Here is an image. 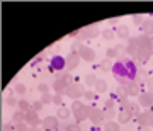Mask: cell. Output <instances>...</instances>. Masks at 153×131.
<instances>
[{
    "label": "cell",
    "mask_w": 153,
    "mask_h": 131,
    "mask_svg": "<svg viewBox=\"0 0 153 131\" xmlns=\"http://www.w3.org/2000/svg\"><path fill=\"white\" fill-rule=\"evenodd\" d=\"M153 55V41L150 36H138V56H141L143 60H150Z\"/></svg>",
    "instance_id": "6da1fadb"
},
{
    "label": "cell",
    "mask_w": 153,
    "mask_h": 131,
    "mask_svg": "<svg viewBox=\"0 0 153 131\" xmlns=\"http://www.w3.org/2000/svg\"><path fill=\"white\" fill-rule=\"evenodd\" d=\"M112 73H114V78L119 82V85H126V83H129V78H128L126 66H124V60H123V61H116L114 68H112Z\"/></svg>",
    "instance_id": "7a4b0ae2"
},
{
    "label": "cell",
    "mask_w": 153,
    "mask_h": 131,
    "mask_svg": "<svg viewBox=\"0 0 153 131\" xmlns=\"http://www.w3.org/2000/svg\"><path fill=\"white\" fill-rule=\"evenodd\" d=\"M105 58H109V60L116 58L117 61L126 60V46L124 44H116L114 48H109L105 51Z\"/></svg>",
    "instance_id": "3957f363"
},
{
    "label": "cell",
    "mask_w": 153,
    "mask_h": 131,
    "mask_svg": "<svg viewBox=\"0 0 153 131\" xmlns=\"http://www.w3.org/2000/svg\"><path fill=\"white\" fill-rule=\"evenodd\" d=\"M78 63H80V56H78L76 51H70V53L65 56V70L66 71L75 70L76 66H78Z\"/></svg>",
    "instance_id": "277c9868"
},
{
    "label": "cell",
    "mask_w": 153,
    "mask_h": 131,
    "mask_svg": "<svg viewBox=\"0 0 153 131\" xmlns=\"http://www.w3.org/2000/svg\"><path fill=\"white\" fill-rule=\"evenodd\" d=\"M41 128L44 131H56L60 128V121H58L56 116H46L43 119V123H41Z\"/></svg>",
    "instance_id": "5b68a950"
},
{
    "label": "cell",
    "mask_w": 153,
    "mask_h": 131,
    "mask_svg": "<svg viewBox=\"0 0 153 131\" xmlns=\"http://www.w3.org/2000/svg\"><path fill=\"white\" fill-rule=\"evenodd\" d=\"M76 53L80 56V60H85V61H88V63H92V61L95 60V51H94L92 48L85 46V44H83V46H78Z\"/></svg>",
    "instance_id": "8992f818"
},
{
    "label": "cell",
    "mask_w": 153,
    "mask_h": 131,
    "mask_svg": "<svg viewBox=\"0 0 153 131\" xmlns=\"http://www.w3.org/2000/svg\"><path fill=\"white\" fill-rule=\"evenodd\" d=\"M92 109H94V107H90V106H85V104H83L80 109H76L75 112H71V114L75 116L76 123H82V121H85V119H90Z\"/></svg>",
    "instance_id": "52a82bcc"
},
{
    "label": "cell",
    "mask_w": 153,
    "mask_h": 131,
    "mask_svg": "<svg viewBox=\"0 0 153 131\" xmlns=\"http://www.w3.org/2000/svg\"><path fill=\"white\" fill-rule=\"evenodd\" d=\"M83 94L85 92H83L82 85H78V83H71V85H68V89H66V95L70 99H73V100H78Z\"/></svg>",
    "instance_id": "ba28073f"
},
{
    "label": "cell",
    "mask_w": 153,
    "mask_h": 131,
    "mask_svg": "<svg viewBox=\"0 0 153 131\" xmlns=\"http://www.w3.org/2000/svg\"><path fill=\"white\" fill-rule=\"evenodd\" d=\"M99 34L97 26H87V28L80 29V36H78V41H83V39H94Z\"/></svg>",
    "instance_id": "9c48e42d"
},
{
    "label": "cell",
    "mask_w": 153,
    "mask_h": 131,
    "mask_svg": "<svg viewBox=\"0 0 153 131\" xmlns=\"http://www.w3.org/2000/svg\"><path fill=\"white\" fill-rule=\"evenodd\" d=\"M26 123H27L31 128H36V130H38L43 121L39 119V114L36 112V111L31 109V111H27V112H26ZM38 131H39V130H38Z\"/></svg>",
    "instance_id": "30bf717a"
},
{
    "label": "cell",
    "mask_w": 153,
    "mask_h": 131,
    "mask_svg": "<svg viewBox=\"0 0 153 131\" xmlns=\"http://www.w3.org/2000/svg\"><path fill=\"white\" fill-rule=\"evenodd\" d=\"M140 89H141V85L138 82H129L124 85V92L128 97H140V94H141Z\"/></svg>",
    "instance_id": "8fae6325"
},
{
    "label": "cell",
    "mask_w": 153,
    "mask_h": 131,
    "mask_svg": "<svg viewBox=\"0 0 153 131\" xmlns=\"http://www.w3.org/2000/svg\"><path fill=\"white\" fill-rule=\"evenodd\" d=\"M104 121H105L104 111L99 109V107H94V109H92V114H90V123H92L94 126H99V124H102Z\"/></svg>",
    "instance_id": "7c38bea8"
},
{
    "label": "cell",
    "mask_w": 153,
    "mask_h": 131,
    "mask_svg": "<svg viewBox=\"0 0 153 131\" xmlns=\"http://www.w3.org/2000/svg\"><path fill=\"white\" fill-rule=\"evenodd\" d=\"M126 55L128 56H134L138 55V38H129L128 44H126Z\"/></svg>",
    "instance_id": "4fadbf2b"
},
{
    "label": "cell",
    "mask_w": 153,
    "mask_h": 131,
    "mask_svg": "<svg viewBox=\"0 0 153 131\" xmlns=\"http://www.w3.org/2000/svg\"><path fill=\"white\" fill-rule=\"evenodd\" d=\"M65 68V58L60 55H55L53 58H51V71H60Z\"/></svg>",
    "instance_id": "5bb4252c"
},
{
    "label": "cell",
    "mask_w": 153,
    "mask_h": 131,
    "mask_svg": "<svg viewBox=\"0 0 153 131\" xmlns=\"http://www.w3.org/2000/svg\"><path fill=\"white\" fill-rule=\"evenodd\" d=\"M138 104L143 107H152L153 106V94L152 92H141L138 97Z\"/></svg>",
    "instance_id": "9a60e30c"
},
{
    "label": "cell",
    "mask_w": 153,
    "mask_h": 131,
    "mask_svg": "<svg viewBox=\"0 0 153 131\" xmlns=\"http://www.w3.org/2000/svg\"><path fill=\"white\" fill-rule=\"evenodd\" d=\"M138 124L143 126V128H150V123H152V112L150 111H145V112H140V116L136 118Z\"/></svg>",
    "instance_id": "2e32d148"
},
{
    "label": "cell",
    "mask_w": 153,
    "mask_h": 131,
    "mask_svg": "<svg viewBox=\"0 0 153 131\" xmlns=\"http://www.w3.org/2000/svg\"><path fill=\"white\" fill-rule=\"evenodd\" d=\"M66 89H68V83H65L60 78H56L55 82H53V90L58 95H66Z\"/></svg>",
    "instance_id": "e0dca14e"
},
{
    "label": "cell",
    "mask_w": 153,
    "mask_h": 131,
    "mask_svg": "<svg viewBox=\"0 0 153 131\" xmlns=\"http://www.w3.org/2000/svg\"><path fill=\"white\" fill-rule=\"evenodd\" d=\"M124 111L131 116V118H134V116L138 118V116H140V104L138 102H128V106L124 107Z\"/></svg>",
    "instance_id": "ac0fdd59"
},
{
    "label": "cell",
    "mask_w": 153,
    "mask_h": 131,
    "mask_svg": "<svg viewBox=\"0 0 153 131\" xmlns=\"http://www.w3.org/2000/svg\"><path fill=\"white\" fill-rule=\"evenodd\" d=\"M116 36L121 39H129V28L126 26V24H119L117 28H116Z\"/></svg>",
    "instance_id": "d6986e66"
},
{
    "label": "cell",
    "mask_w": 153,
    "mask_h": 131,
    "mask_svg": "<svg viewBox=\"0 0 153 131\" xmlns=\"http://www.w3.org/2000/svg\"><path fill=\"white\" fill-rule=\"evenodd\" d=\"M99 68L102 71H105V73H109V71H112V68H114V61L109 60V58H104L102 61H99Z\"/></svg>",
    "instance_id": "ffe728a7"
},
{
    "label": "cell",
    "mask_w": 153,
    "mask_h": 131,
    "mask_svg": "<svg viewBox=\"0 0 153 131\" xmlns=\"http://www.w3.org/2000/svg\"><path fill=\"white\" fill-rule=\"evenodd\" d=\"M141 31L145 33V36H152L153 34V19H145V22L141 24Z\"/></svg>",
    "instance_id": "44dd1931"
},
{
    "label": "cell",
    "mask_w": 153,
    "mask_h": 131,
    "mask_svg": "<svg viewBox=\"0 0 153 131\" xmlns=\"http://www.w3.org/2000/svg\"><path fill=\"white\" fill-rule=\"evenodd\" d=\"M56 116H58V119H68L71 116V109L70 107H65V106H60L58 111H56Z\"/></svg>",
    "instance_id": "7402d4cb"
},
{
    "label": "cell",
    "mask_w": 153,
    "mask_h": 131,
    "mask_svg": "<svg viewBox=\"0 0 153 131\" xmlns=\"http://www.w3.org/2000/svg\"><path fill=\"white\" fill-rule=\"evenodd\" d=\"M148 80V71L145 68H138V73H136V78H134V82H138L141 85L143 82H146Z\"/></svg>",
    "instance_id": "603a6c76"
},
{
    "label": "cell",
    "mask_w": 153,
    "mask_h": 131,
    "mask_svg": "<svg viewBox=\"0 0 153 131\" xmlns=\"http://www.w3.org/2000/svg\"><path fill=\"white\" fill-rule=\"evenodd\" d=\"M26 121V112H22V111L17 109L14 114H12V123H16V124H19V123H24Z\"/></svg>",
    "instance_id": "cb8c5ba5"
},
{
    "label": "cell",
    "mask_w": 153,
    "mask_h": 131,
    "mask_svg": "<svg viewBox=\"0 0 153 131\" xmlns=\"http://www.w3.org/2000/svg\"><path fill=\"white\" fill-rule=\"evenodd\" d=\"M17 107H19V111H22V112H27V111L33 109V104L29 102V100H26V99H21L19 104H17Z\"/></svg>",
    "instance_id": "d4e9b609"
},
{
    "label": "cell",
    "mask_w": 153,
    "mask_h": 131,
    "mask_svg": "<svg viewBox=\"0 0 153 131\" xmlns=\"http://www.w3.org/2000/svg\"><path fill=\"white\" fill-rule=\"evenodd\" d=\"M131 119H133V118L128 114L126 111H121L119 114H117V123H119V124H128Z\"/></svg>",
    "instance_id": "484cf974"
},
{
    "label": "cell",
    "mask_w": 153,
    "mask_h": 131,
    "mask_svg": "<svg viewBox=\"0 0 153 131\" xmlns=\"http://www.w3.org/2000/svg\"><path fill=\"white\" fill-rule=\"evenodd\" d=\"M94 89H95V92H97V94H104L105 90H107V82H105V80H102V78H99Z\"/></svg>",
    "instance_id": "4316f807"
},
{
    "label": "cell",
    "mask_w": 153,
    "mask_h": 131,
    "mask_svg": "<svg viewBox=\"0 0 153 131\" xmlns=\"http://www.w3.org/2000/svg\"><path fill=\"white\" fill-rule=\"evenodd\" d=\"M104 131H121L119 123H114V121H107L104 124Z\"/></svg>",
    "instance_id": "83f0119b"
},
{
    "label": "cell",
    "mask_w": 153,
    "mask_h": 131,
    "mask_svg": "<svg viewBox=\"0 0 153 131\" xmlns=\"http://www.w3.org/2000/svg\"><path fill=\"white\" fill-rule=\"evenodd\" d=\"M97 80H99V78L94 75V73H88V75H85V85H87V87H95Z\"/></svg>",
    "instance_id": "f1b7e54d"
},
{
    "label": "cell",
    "mask_w": 153,
    "mask_h": 131,
    "mask_svg": "<svg viewBox=\"0 0 153 131\" xmlns=\"http://www.w3.org/2000/svg\"><path fill=\"white\" fill-rule=\"evenodd\" d=\"M58 78H60V80H63L65 83H68V85H71V83H73V78H71L70 71H61V73H58Z\"/></svg>",
    "instance_id": "f546056e"
},
{
    "label": "cell",
    "mask_w": 153,
    "mask_h": 131,
    "mask_svg": "<svg viewBox=\"0 0 153 131\" xmlns=\"http://www.w3.org/2000/svg\"><path fill=\"white\" fill-rule=\"evenodd\" d=\"M102 38L105 39V41H111V39L114 38L116 36V29H111V28H107V29H104V31H102Z\"/></svg>",
    "instance_id": "4dcf8cb0"
},
{
    "label": "cell",
    "mask_w": 153,
    "mask_h": 131,
    "mask_svg": "<svg viewBox=\"0 0 153 131\" xmlns=\"http://www.w3.org/2000/svg\"><path fill=\"white\" fill-rule=\"evenodd\" d=\"M131 19H133V22H134L136 26H140V24H143V22H145V19H146V17L143 16V14H133Z\"/></svg>",
    "instance_id": "1f68e13d"
},
{
    "label": "cell",
    "mask_w": 153,
    "mask_h": 131,
    "mask_svg": "<svg viewBox=\"0 0 153 131\" xmlns=\"http://www.w3.org/2000/svg\"><path fill=\"white\" fill-rule=\"evenodd\" d=\"M5 102H7V106H16V104H19V100H17V97L14 94H9L5 97Z\"/></svg>",
    "instance_id": "d6a6232c"
},
{
    "label": "cell",
    "mask_w": 153,
    "mask_h": 131,
    "mask_svg": "<svg viewBox=\"0 0 153 131\" xmlns=\"http://www.w3.org/2000/svg\"><path fill=\"white\" fill-rule=\"evenodd\" d=\"M102 111H104V109H102ZM114 116H117V114H116V109H105L104 111V118L107 121H112V118H114Z\"/></svg>",
    "instance_id": "836d02e7"
},
{
    "label": "cell",
    "mask_w": 153,
    "mask_h": 131,
    "mask_svg": "<svg viewBox=\"0 0 153 131\" xmlns=\"http://www.w3.org/2000/svg\"><path fill=\"white\" fill-rule=\"evenodd\" d=\"M39 100H41V102L43 104H53V95H51V94H41V99H39Z\"/></svg>",
    "instance_id": "e575fe53"
},
{
    "label": "cell",
    "mask_w": 153,
    "mask_h": 131,
    "mask_svg": "<svg viewBox=\"0 0 153 131\" xmlns=\"http://www.w3.org/2000/svg\"><path fill=\"white\" fill-rule=\"evenodd\" d=\"M83 95H85V99H87V100H90V102L97 99V92H94V90H85V94H83Z\"/></svg>",
    "instance_id": "d590c367"
},
{
    "label": "cell",
    "mask_w": 153,
    "mask_h": 131,
    "mask_svg": "<svg viewBox=\"0 0 153 131\" xmlns=\"http://www.w3.org/2000/svg\"><path fill=\"white\" fill-rule=\"evenodd\" d=\"M65 131H82V128H80V126L76 124H70V123H66L65 124Z\"/></svg>",
    "instance_id": "8d00e7d4"
},
{
    "label": "cell",
    "mask_w": 153,
    "mask_h": 131,
    "mask_svg": "<svg viewBox=\"0 0 153 131\" xmlns=\"http://www.w3.org/2000/svg\"><path fill=\"white\" fill-rule=\"evenodd\" d=\"M16 92L19 94V95H24V94L27 92V89H26L24 83H17V85H16Z\"/></svg>",
    "instance_id": "74e56055"
},
{
    "label": "cell",
    "mask_w": 153,
    "mask_h": 131,
    "mask_svg": "<svg viewBox=\"0 0 153 131\" xmlns=\"http://www.w3.org/2000/svg\"><path fill=\"white\" fill-rule=\"evenodd\" d=\"M38 90L41 94H49V87L46 85L44 82H41V83H38Z\"/></svg>",
    "instance_id": "f35d334b"
},
{
    "label": "cell",
    "mask_w": 153,
    "mask_h": 131,
    "mask_svg": "<svg viewBox=\"0 0 153 131\" xmlns=\"http://www.w3.org/2000/svg\"><path fill=\"white\" fill-rule=\"evenodd\" d=\"M2 131H16V123H5L2 126Z\"/></svg>",
    "instance_id": "ab89813d"
},
{
    "label": "cell",
    "mask_w": 153,
    "mask_h": 131,
    "mask_svg": "<svg viewBox=\"0 0 153 131\" xmlns=\"http://www.w3.org/2000/svg\"><path fill=\"white\" fill-rule=\"evenodd\" d=\"M43 107H44V104L41 102V100H36V102H33V111H36V112H39Z\"/></svg>",
    "instance_id": "60d3db41"
},
{
    "label": "cell",
    "mask_w": 153,
    "mask_h": 131,
    "mask_svg": "<svg viewBox=\"0 0 153 131\" xmlns=\"http://www.w3.org/2000/svg\"><path fill=\"white\" fill-rule=\"evenodd\" d=\"M43 60H44V55H38V56H36V58H34L33 61H31V66H38V65H39V63H41Z\"/></svg>",
    "instance_id": "b9f144b4"
},
{
    "label": "cell",
    "mask_w": 153,
    "mask_h": 131,
    "mask_svg": "<svg viewBox=\"0 0 153 131\" xmlns=\"http://www.w3.org/2000/svg\"><path fill=\"white\" fill-rule=\"evenodd\" d=\"M61 102H63V95H58V94H55V95H53V104H56V106L60 107Z\"/></svg>",
    "instance_id": "7bdbcfd3"
},
{
    "label": "cell",
    "mask_w": 153,
    "mask_h": 131,
    "mask_svg": "<svg viewBox=\"0 0 153 131\" xmlns=\"http://www.w3.org/2000/svg\"><path fill=\"white\" fill-rule=\"evenodd\" d=\"M27 128H29V124L24 121V123H19V124H16V130L17 131H27Z\"/></svg>",
    "instance_id": "ee69618b"
},
{
    "label": "cell",
    "mask_w": 153,
    "mask_h": 131,
    "mask_svg": "<svg viewBox=\"0 0 153 131\" xmlns=\"http://www.w3.org/2000/svg\"><path fill=\"white\" fill-rule=\"evenodd\" d=\"M83 106V102H80V100H75V102H71V112H75L76 109H80Z\"/></svg>",
    "instance_id": "f6af8a7d"
},
{
    "label": "cell",
    "mask_w": 153,
    "mask_h": 131,
    "mask_svg": "<svg viewBox=\"0 0 153 131\" xmlns=\"http://www.w3.org/2000/svg\"><path fill=\"white\" fill-rule=\"evenodd\" d=\"M105 109H114V100H112V99H107V100H105L104 111H105Z\"/></svg>",
    "instance_id": "bcb514c9"
},
{
    "label": "cell",
    "mask_w": 153,
    "mask_h": 131,
    "mask_svg": "<svg viewBox=\"0 0 153 131\" xmlns=\"http://www.w3.org/2000/svg\"><path fill=\"white\" fill-rule=\"evenodd\" d=\"M146 87L150 89V92L153 94V77H148V80H146Z\"/></svg>",
    "instance_id": "7dc6e473"
},
{
    "label": "cell",
    "mask_w": 153,
    "mask_h": 131,
    "mask_svg": "<svg viewBox=\"0 0 153 131\" xmlns=\"http://www.w3.org/2000/svg\"><path fill=\"white\" fill-rule=\"evenodd\" d=\"M78 36H80V29H78V31H73V33H70V34H68V38H76V39H78Z\"/></svg>",
    "instance_id": "c3c4849f"
},
{
    "label": "cell",
    "mask_w": 153,
    "mask_h": 131,
    "mask_svg": "<svg viewBox=\"0 0 153 131\" xmlns=\"http://www.w3.org/2000/svg\"><path fill=\"white\" fill-rule=\"evenodd\" d=\"M117 21H119L117 17H114V19H109V22H111V24H116V22H117Z\"/></svg>",
    "instance_id": "681fc988"
},
{
    "label": "cell",
    "mask_w": 153,
    "mask_h": 131,
    "mask_svg": "<svg viewBox=\"0 0 153 131\" xmlns=\"http://www.w3.org/2000/svg\"><path fill=\"white\" fill-rule=\"evenodd\" d=\"M27 131H38V130H36V128H31V126H29V128H27Z\"/></svg>",
    "instance_id": "f907efd6"
},
{
    "label": "cell",
    "mask_w": 153,
    "mask_h": 131,
    "mask_svg": "<svg viewBox=\"0 0 153 131\" xmlns=\"http://www.w3.org/2000/svg\"><path fill=\"white\" fill-rule=\"evenodd\" d=\"M140 131H150V130H148V128H143V126H141V130H140Z\"/></svg>",
    "instance_id": "816d5d0a"
},
{
    "label": "cell",
    "mask_w": 153,
    "mask_h": 131,
    "mask_svg": "<svg viewBox=\"0 0 153 131\" xmlns=\"http://www.w3.org/2000/svg\"><path fill=\"white\" fill-rule=\"evenodd\" d=\"M150 126H153V112H152V123H150Z\"/></svg>",
    "instance_id": "f5cc1de1"
}]
</instances>
